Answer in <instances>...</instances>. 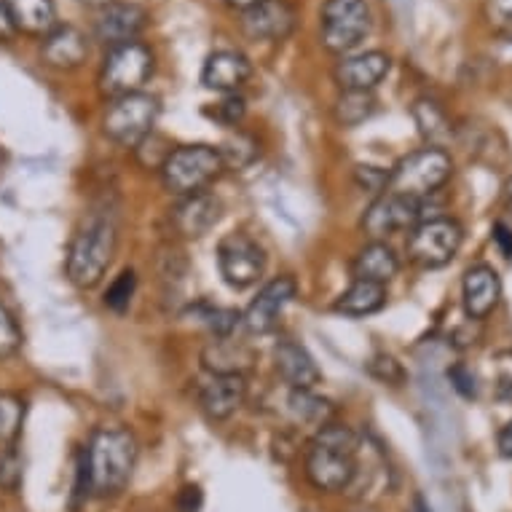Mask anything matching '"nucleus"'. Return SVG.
<instances>
[{
  "instance_id": "2eb2a0df",
  "label": "nucleus",
  "mask_w": 512,
  "mask_h": 512,
  "mask_svg": "<svg viewBox=\"0 0 512 512\" xmlns=\"http://www.w3.org/2000/svg\"><path fill=\"white\" fill-rule=\"evenodd\" d=\"M220 202L207 191H199V194L180 196V202L172 207L169 218H172V226L180 236L185 239H199V236L210 234L212 226L220 220Z\"/></svg>"
},
{
  "instance_id": "7c9ffc66",
  "label": "nucleus",
  "mask_w": 512,
  "mask_h": 512,
  "mask_svg": "<svg viewBox=\"0 0 512 512\" xmlns=\"http://www.w3.org/2000/svg\"><path fill=\"white\" fill-rule=\"evenodd\" d=\"M258 156V145L252 137H244V135H236V140L226 143L220 148V159L226 167H247L252 164Z\"/></svg>"
},
{
  "instance_id": "a19ab883",
  "label": "nucleus",
  "mask_w": 512,
  "mask_h": 512,
  "mask_svg": "<svg viewBox=\"0 0 512 512\" xmlns=\"http://www.w3.org/2000/svg\"><path fill=\"white\" fill-rule=\"evenodd\" d=\"M494 242L499 244L504 258H512V231L504 223H496L494 226Z\"/></svg>"
},
{
  "instance_id": "423d86ee",
  "label": "nucleus",
  "mask_w": 512,
  "mask_h": 512,
  "mask_svg": "<svg viewBox=\"0 0 512 512\" xmlns=\"http://www.w3.org/2000/svg\"><path fill=\"white\" fill-rule=\"evenodd\" d=\"M454 172V161L443 148H421V151L405 156L389 175V191L411 196V199H427L448 183Z\"/></svg>"
},
{
  "instance_id": "0eeeda50",
  "label": "nucleus",
  "mask_w": 512,
  "mask_h": 512,
  "mask_svg": "<svg viewBox=\"0 0 512 512\" xmlns=\"http://www.w3.org/2000/svg\"><path fill=\"white\" fill-rule=\"evenodd\" d=\"M153 76V51L140 41L113 46L100 70V89L108 97L135 94Z\"/></svg>"
},
{
  "instance_id": "f257e3e1",
  "label": "nucleus",
  "mask_w": 512,
  "mask_h": 512,
  "mask_svg": "<svg viewBox=\"0 0 512 512\" xmlns=\"http://www.w3.org/2000/svg\"><path fill=\"white\" fill-rule=\"evenodd\" d=\"M137 464V440L129 429L100 427L84 451L86 491L97 499H113L129 486Z\"/></svg>"
},
{
  "instance_id": "4468645a",
  "label": "nucleus",
  "mask_w": 512,
  "mask_h": 512,
  "mask_svg": "<svg viewBox=\"0 0 512 512\" xmlns=\"http://www.w3.org/2000/svg\"><path fill=\"white\" fill-rule=\"evenodd\" d=\"M239 27L250 41H285L295 27V9L287 0H263L242 11Z\"/></svg>"
},
{
  "instance_id": "c756f323",
  "label": "nucleus",
  "mask_w": 512,
  "mask_h": 512,
  "mask_svg": "<svg viewBox=\"0 0 512 512\" xmlns=\"http://www.w3.org/2000/svg\"><path fill=\"white\" fill-rule=\"evenodd\" d=\"M194 317L204 322L207 328L215 333V338H228L234 333V328L242 322V317L234 309H212V306H202L194 309Z\"/></svg>"
},
{
  "instance_id": "f3484780",
  "label": "nucleus",
  "mask_w": 512,
  "mask_h": 512,
  "mask_svg": "<svg viewBox=\"0 0 512 512\" xmlns=\"http://www.w3.org/2000/svg\"><path fill=\"white\" fill-rule=\"evenodd\" d=\"M252 76V62L244 57L242 51L220 49L212 51L202 68V84L212 92L234 94L242 89Z\"/></svg>"
},
{
  "instance_id": "aec40b11",
  "label": "nucleus",
  "mask_w": 512,
  "mask_h": 512,
  "mask_svg": "<svg viewBox=\"0 0 512 512\" xmlns=\"http://www.w3.org/2000/svg\"><path fill=\"white\" fill-rule=\"evenodd\" d=\"M464 311L472 319H486L502 298V282L491 266H472L462 282Z\"/></svg>"
},
{
  "instance_id": "9d476101",
  "label": "nucleus",
  "mask_w": 512,
  "mask_h": 512,
  "mask_svg": "<svg viewBox=\"0 0 512 512\" xmlns=\"http://www.w3.org/2000/svg\"><path fill=\"white\" fill-rule=\"evenodd\" d=\"M421 220H424V199H411V196L387 191L378 196L368 207V212L362 215V231L370 242H381L397 231L419 226Z\"/></svg>"
},
{
  "instance_id": "4c0bfd02",
  "label": "nucleus",
  "mask_w": 512,
  "mask_h": 512,
  "mask_svg": "<svg viewBox=\"0 0 512 512\" xmlns=\"http://www.w3.org/2000/svg\"><path fill=\"white\" fill-rule=\"evenodd\" d=\"M370 373H373L378 381H387V384H395V381H400V378H403V368L397 365V360H392V357H384V354L370 362Z\"/></svg>"
},
{
  "instance_id": "2f4dec72",
  "label": "nucleus",
  "mask_w": 512,
  "mask_h": 512,
  "mask_svg": "<svg viewBox=\"0 0 512 512\" xmlns=\"http://www.w3.org/2000/svg\"><path fill=\"white\" fill-rule=\"evenodd\" d=\"M135 287H137L135 271H121V274L110 282L108 293H105V306H110L113 311H124L126 306L132 303Z\"/></svg>"
},
{
  "instance_id": "ea45409f",
  "label": "nucleus",
  "mask_w": 512,
  "mask_h": 512,
  "mask_svg": "<svg viewBox=\"0 0 512 512\" xmlns=\"http://www.w3.org/2000/svg\"><path fill=\"white\" fill-rule=\"evenodd\" d=\"M14 35H17V27H14L11 11L6 6V0H0V41H11Z\"/></svg>"
},
{
  "instance_id": "473e14b6",
  "label": "nucleus",
  "mask_w": 512,
  "mask_h": 512,
  "mask_svg": "<svg viewBox=\"0 0 512 512\" xmlns=\"http://www.w3.org/2000/svg\"><path fill=\"white\" fill-rule=\"evenodd\" d=\"M19 346H22V330H19L17 319L11 317V311L0 303V360L17 354Z\"/></svg>"
},
{
  "instance_id": "39448f33",
  "label": "nucleus",
  "mask_w": 512,
  "mask_h": 512,
  "mask_svg": "<svg viewBox=\"0 0 512 512\" xmlns=\"http://www.w3.org/2000/svg\"><path fill=\"white\" fill-rule=\"evenodd\" d=\"M159 121V100L145 92L124 94L110 102L102 118V129L113 143L124 148H140L153 135Z\"/></svg>"
},
{
  "instance_id": "f8f14e48",
  "label": "nucleus",
  "mask_w": 512,
  "mask_h": 512,
  "mask_svg": "<svg viewBox=\"0 0 512 512\" xmlns=\"http://www.w3.org/2000/svg\"><path fill=\"white\" fill-rule=\"evenodd\" d=\"M148 27V11L137 3L113 0L105 3L94 17V38L105 46H121V43L137 41V35Z\"/></svg>"
},
{
  "instance_id": "cd10ccee",
  "label": "nucleus",
  "mask_w": 512,
  "mask_h": 512,
  "mask_svg": "<svg viewBox=\"0 0 512 512\" xmlns=\"http://www.w3.org/2000/svg\"><path fill=\"white\" fill-rule=\"evenodd\" d=\"M25 424V400L14 392H0V445H17L19 432Z\"/></svg>"
},
{
  "instance_id": "a18cd8bd",
  "label": "nucleus",
  "mask_w": 512,
  "mask_h": 512,
  "mask_svg": "<svg viewBox=\"0 0 512 512\" xmlns=\"http://www.w3.org/2000/svg\"><path fill=\"white\" fill-rule=\"evenodd\" d=\"M354 512H376V510H368V507H362V510H354Z\"/></svg>"
},
{
  "instance_id": "ddd939ff",
  "label": "nucleus",
  "mask_w": 512,
  "mask_h": 512,
  "mask_svg": "<svg viewBox=\"0 0 512 512\" xmlns=\"http://www.w3.org/2000/svg\"><path fill=\"white\" fill-rule=\"evenodd\" d=\"M295 298V279L277 277L263 287L258 298L247 306L242 317V325L250 336H269L279 325V317L285 306Z\"/></svg>"
},
{
  "instance_id": "4be33fe9",
  "label": "nucleus",
  "mask_w": 512,
  "mask_h": 512,
  "mask_svg": "<svg viewBox=\"0 0 512 512\" xmlns=\"http://www.w3.org/2000/svg\"><path fill=\"white\" fill-rule=\"evenodd\" d=\"M202 362L212 376H244V370H250L255 362V352L231 336L215 338L202 352Z\"/></svg>"
},
{
  "instance_id": "1a4fd4ad",
  "label": "nucleus",
  "mask_w": 512,
  "mask_h": 512,
  "mask_svg": "<svg viewBox=\"0 0 512 512\" xmlns=\"http://www.w3.org/2000/svg\"><path fill=\"white\" fill-rule=\"evenodd\" d=\"M370 9L365 0H325L322 6V43L333 54L357 49L370 33Z\"/></svg>"
},
{
  "instance_id": "a878e982",
  "label": "nucleus",
  "mask_w": 512,
  "mask_h": 512,
  "mask_svg": "<svg viewBox=\"0 0 512 512\" xmlns=\"http://www.w3.org/2000/svg\"><path fill=\"white\" fill-rule=\"evenodd\" d=\"M411 116L419 126V135L429 143V148H443L454 137V126H451L448 113L443 110V105H437L429 97H421V100L413 102Z\"/></svg>"
},
{
  "instance_id": "6e6552de",
  "label": "nucleus",
  "mask_w": 512,
  "mask_h": 512,
  "mask_svg": "<svg viewBox=\"0 0 512 512\" xmlns=\"http://www.w3.org/2000/svg\"><path fill=\"white\" fill-rule=\"evenodd\" d=\"M464 231L451 218H427L411 228L408 236V258L424 269H443L454 261L462 247Z\"/></svg>"
},
{
  "instance_id": "49530a36",
  "label": "nucleus",
  "mask_w": 512,
  "mask_h": 512,
  "mask_svg": "<svg viewBox=\"0 0 512 512\" xmlns=\"http://www.w3.org/2000/svg\"><path fill=\"white\" fill-rule=\"evenodd\" d=\"M507 400H510V403H512V387H510V392H507Z\"/></svg>"
},
{
  "instance_id": "6ab92c4d",
  "label": "nucleus",
  "mask_w": 512,
  "mask_h": 512,
  "mask_svg": "<svg viewBox=\"0 0 512 512\" xmlns=\"http://www.w3.org/2000/svg\"><path fill=\"white\" fill-rule=\"evenodd\" d=\"M247 400V381L244 376H210L199 389V405L207 419L223 421L234 416Z\"/></svg>"
},
{
  "instance_id": "f03ea898",
  "label": "nucleus",
  "mask_w": 512,
  "mask_h": 512,
  "mask_svg": "<svg viewBox=\"0 0 512 512\" xmlns=\"http://www.w3.org/2000/svg\"><path fill=\"white\" fill-rule=\"evenodd\" d=\"M360 437L344 424L317 429L306 448V475L319 491H349L360 464Z\"/></svg>"
},
{
  "instance_id": "72a5a7b5",
  "label": "nucleus",
  "mask_w": 512,
  "mask_h": 512,
  "mask_svg": "<svg viewBox=\"0 0 512 512\" xmlns=\"http://www.w3.org/2000/svg\"><path fill=\"white\" fill-rule=\"evenodd\" d=\"M19 483H22V459L17 454V445H11L0 454V486L17 491Z\"/></svg>"
},
{
  "instance_id": "79ce46f5",
  "label": "nucleus",
  "mask_w": 512,
  "mask_h": 512,
  "mask_svg": "<svg viewBox=\"0 0 512 512\" xmlns=\"http://www.w3.org/2000/svg\"><path fill=\"white\" fill-rule=\"evenodd\" d=\"M499 454L504 459H512V421L499 432Z\"/></svg>"
},
{
  "instance_id": "f704fd0d",
  "label": "nucleus",
  "mask_w": 512,
  "mask_h": 512,
  "mask_svg": "<svg viewBox=\"0 0 512 512\" xmlns=\"http://www.w3.org/2000/svg\"><path fill=\"white\" fill-rule=\"evenodd\" d=\"M483 14L496 33L512 35V0H486Z\"/></svg>"
},
{
  "instance_id": "a211bd4d",
  "label": "nucleus",
  "mask_w": 512,
  "mask_h": 512,
  "mask_svg": "<svg viewBox=\"0 0 512 512\" xmlns=\"http://www.w3.org/2000/svg\"><path fill=\"white\" fill-rule=\"evenodd\" d=\"M89 57L86 35L73 25H57L41 46V59L54 70H76Z\"/></svg>"
},
{
  "instance_id": "58836bf2",
  "label": "nucleus",
  "mask_w": 512,
  "mask_h": 512,
  "mask_svg": "<svg viewBox=\"0 0 512 512\" xmlns=\"http://www.w3.org/2000/svg\"><path fill=\"white\" fill-rule=\"evenodd\" d=\"M448 378H451V384H454L459 395L475 397V376L464 365H456V368L448 370Z\"/></svg>"
},
{
  "instance_id": "c85d7f7f",
  "label": "nucleus",
  "mask_w": 512,
  "mask_h": 512,
  "mask_svg": "<svg viewBox=\"0 0 512 512\" xmlns=\"http://www.w3.org/2000/svg\"><path fill=\"white\" fill-rule=\"evenodd\" d=\"M376 110V100L370 97V92H344L341 100L336 102V118L338 124L352 129V126H360L362 121H368Z\"/></svg>"
},
{
  "instance_id": "bb28decb",
  "label": "nucleus",
  "mask_w": 512,
  "mask_h": 512,
  "mask_svg": "<svg viewBox=\"0 0 512 512\" xmlns=\"http://www.w3.org/2000/svg\"><path fill=\"white\" fill-rule=\"evenodd\" d=\"M287 411L293 413V419L301 421V424L325 427L333 416V405L322 397L311 395V389H293L287 397Z\"/></svg>"
},
{
  "instance_id": "5701e85b",
  "label": "nucleus",
  "mask_w": 512,
  "mask_h": 512,
  "mask_svg": "<svg viewBox=\"0 0 512 512\" xmlns=\"http://www.w3.org/2000/svg\"><path fill=\"white\" fill-rule=\"evenodd\" d=\"M397 271H400V261L395 250L384 242L365 244L352 261L354 279H368L378 285H387L389 279L397 277Z\"/></svg>"
},
{
  "instance_id": "e433bc0d",
  "label": "nucleus",
  "mask_w": 512,
  "mask_h": 512,
  "mask_svg": "<svg viewBox=\"0 0 512 512\" xmlns=\"http://www.w3.org/2000/svg\"><path fill=\"white\" fill-rule=\"evenodd\" d=\"M360 188H365V194H381L389 188V172H384L381 167H357L354 172Z\"/></svg>"
},
{
  "instance_id": "20e7f679",
  "label": "nucleus",
  "mask_w": 512,
  "mask_h": 512,
  "mask_svg": "<svg viewBox=\"0 0 512 512\" xmlns=\"http://www.w3.org/2000/svg\"><path fill=\"white\" fill-rule=\"evenodd\" d=\"M226 169L218 148L210 145H185L177 148L161 164V180L169 194L191 196L204 191Z\"/></svg>"
},
{
  "instance_id": "c9c22d12",
  "label": "nucleus",
  "mask_w": 512,
  "mask_h": 512,
  "mask_svg": "<svg viewBox=\"0 0 512 512\" xmlns=\"http://www.w3.org/2000/svg\"><path fill=\"white\" fill-rule=\"evenodd\" d=\"M207 116L215 118L223 126H236L244 118V100L242 97H226L215 108L207 110Z\"/></svg>"
},
{
  "instance_id": "dca6fc26",
  "label": "nucleus",
  "mask_w": 512,
  "mask_h": 512,
  "mask_svg": "<svg viewBox=\"0 0 512 512\" xmlns=\"http://www.w3.org/2000/svg\"><path fill=\"white\" fill-rule=\"evenodd\" d=\"M392 70V57L387 51H365L338 62L336 81L344 92H370L376 89Z\"/></svg>"
},
{
  "instance_id": "b1692460",
  "label": "nucleus",
  "mask_w": 512,
  "mask_h": 512,
  "mask_svg": "<svg viewBox=\"0 0 512 512\" xmlns=\"http://www.w3.org/2000/svg\"><path fill=\"white\" fill-rule=\"evenodd\" d=\"M6 6H9L17 33L46 38L57 27V6H54V0H6Z\"/></svg>"
},
{
  "instance_id": "c03bdc74",
  "label": "nucleus",
  "mask_w": 512,
  "mask_h": 512,
  "mask_svg": "<svg viewBox=\"0 0 512 512\" xmlns=\"http://www.w3.org/2000/svg\"><path fill=\"white\" fill-rule=\"evenodd\" d=\"M504 199H507V202L512 204V177H510V180H507V183H504Z\"/></svg>"
},
{
  "instance_id": "37998d69",
  "label": "nucleus",
  "mask_w": 512,
  "mask_h": 512,
  "mask_svg": "<svg viewBox=\"0 0 512 512\" xmlns=\"http://www.w3.org/2000/svg\"><path fill=\"white\" fill-rule=\"evenodd\" d=\"M223 3H228V6H234V9L244 11V9H250V6H258V3H263V0H223Z\"/></svg>"
},
{
  "instance_id": "7ed1b4c3",
  "label": "nucleus",
  "mask_w": 512,
  "mask_h": 512,
  "mask_svg": "<svg viewBox=\"0 0 512 512\" xmlns=\"http://www.w3.org/2000/svg\"><path fill=\"white\" fill-rule=\"evenodd\" d=\"M118 244V223L110 210L89 212V218L81 223V228L73 236L68 250V279L76 287H94L105 277L113 252Z\"/></svg>"
},
{
  "instance_id": "412c9836",
  "label": "nucleus",
  "mask_w": 512,
  "mask_h": 512,
  "mask_svg": "<svg viewBox=\"0 0 512 512\" xmlns=\"http://www.w3.org/2000/svg\"><path fill=\"white\" fill-rule=\"evenodd\" d=\"M274 362L287 384L293 389H314L322 381V370L317 362L301 344H295L290 338H282L274 346Z\"/></svg>"
},
{
  "instance_id": "393cba45",
  "label": "nucleus",
  "mask_w": 512,
  "mask_h": 512,
  "mask_svg": "<svg viewBox=\"0 0 512 512\" xmlns=\"http://www.w3.org/2000/svg\"><path fill=\"white\" fill-rule=\"evenodd\" d=\"M384 306H387V285L368 282V279H354L336 301V311L346 317H368Z\"/></svg>"
},
{
  "instance_id": "9b49d317",
  "label": "nucleus",
  "mask_w": 512,
  "mask_h": 512,
  "mask_svg": "<svg viewBox=\"0 0 512 512\" xmlns=\"http://www.w3.org/2000/svg\"><path fill=\"white\" fill-rule=\"evenodd\" d=\"M220 277L234 290H247L263 277L266 255L263 247L247 234H228L218 242Z\"/></svg>"
}]
</instances>
